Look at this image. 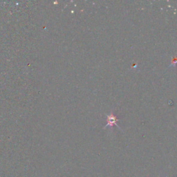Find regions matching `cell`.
<instances>
[{"label": "cell", "mask_w": 177, "mask_h": 177, "mask_svg": "<svg viewBox=\"0 0 177 177\" xmlns=\"http://www.w3.org/2000/svg\"><path fill=\"white\" fill-rule=\"evenodd\" d=\"M120 121V119L118 118L116 116L113 114V112H111L110 114L106 115V124L104 128H106L108 126L112 128L113 125H116L118 128L121 129V128L118 124V122Z\"/></svg>", "instance_id": "obj_1"}, {"label": "cell", "mask_w": 177, "mask_h": 177, "mask_svg": "<svg viewBox=\"0 0 177 177\" xmlns=\"http://www.w3.org/2000/svg\"><path fill=\"white\" fill-rule=\"evenodd\" d=\"M176 64H177V57H174V58H172V63L171 64H170V67H171V66H176Z\"/></svg>", "instance_id": "obj_2"}]
</instances>
